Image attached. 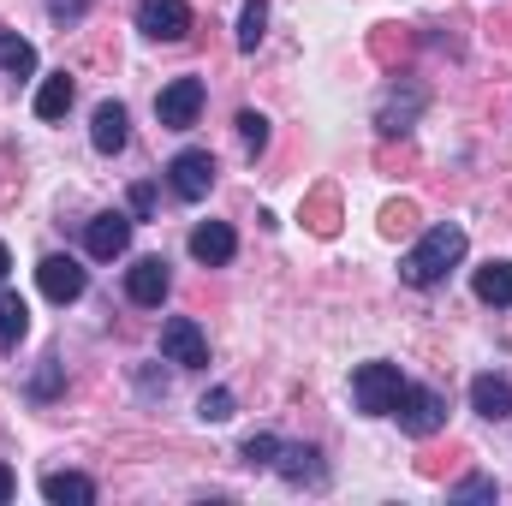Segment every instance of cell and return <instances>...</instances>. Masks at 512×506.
I'll return each instance as SVG.
<instances>
[{
	"label": "cell",
	"mask_w": 512,
	"mask_h": 506,
	"mask_svg": "<svg viewBox=\"0 0 512 506\" xmlns=\"http://www.w3.org/2000/svg\"><path fill=\"white\" fill-rule=\"evenodd\" d=\"M471 411H477V417H489V423L512 417V381L507 376H477V381H471Z\"/></svg>",
	"instance_id": "cell-14"
},
{
	"label": "cell",
	"mask_w": 512,
	"mask_h": 506,
	"mask_svg": "<svg viewBox=\"0 0 512 506\" xmlns=\"http://www.w3.org/2000/svg\"><path fill=\"white\" fill-rule=\"evenodd\" d=\"M471 286H477V298H483V304H495V310H512V262H483Z\"/></svg>",
	"instance_id": "cell-19"
},
{
	"label": "cell",
	"mask_w": 512,
	"mask_h": 506,
	"mask_svg": "<svg viewBox=\"0 0 512 506\" xmlns=\"http://www.w3.org/2000/svg\"><path fill=\"white\" fill-rule=\"evenodd\" d=\"M131 137V114L120 102H102L96 108V120H90V143H96V155H120Z\"/></svg>",
	"instance_id": "cell-12"
},
{
	"label": "cell",
	"mask_w": 512,
	"mask_h": 506,
	"mask_svg": "<svg viewBox=\"0 0 512 506\" xmlns=\"http://www.w3.org/2000/svg\"><path fill=\"white\" fill-rule=\"evenodd\" d=\"M30 334V304L18 292L0 286V352H18V340Z\"/></svg>",
	"instance_id": "cell-18"
},
{
	"label": "cell",
	"mask_w": 512,
	"mask_h": 506,
	"mask_svg": "<svg viewBox=\"0 0 512 506\" xmlns=\"http://www.w3.org/2000/svg\"><path fill=\"white\" fill-rule=\"evenodd\" d=\"M447 495H453V501H495L501 489H495V477H465V483H453Z\"/></svg>",
	"instance_id": "cell-25"
},
{
	"label": "cell",
	"mask_w": 512,
	"mask_h": 506,
	"mask_svg": "<svg viewBox=\"0 0 512 506\" xmlns=\"http://www.w3.org/2000/svg\"><path fill=\"white\" fill-rule=\"evenodd\" d=\"M131 215H120V209H108V215H96L90 227H84V251L96 256V262H114V256L131 251Z\"/></svg>",
	"instance_id": "cell-10"
},
{
	"label": "cell",
	"mask_w": 512,
	"mask_h": 506,
	"mask_svg": "<svg viewBox=\"0 0 512 506\" xmlns=\"http://www.w3.org/2000/svg\"><path fill=\"white\" fill-rule=\"evenodd\" d=\"M197 417H203V423H227V417H233V393H227V387H209V393L197 399Z\"/></svg>",
	"instance_id": "cell-23"
},
{
	"label": "cell",
	"mask_w": 512,
	"mask_h": 506,
	"mask_svg": "<svg viewBox=\"0 0 512 506\" xmlns=\"http://www.w3.org/2000/svg\"><path fill=\"white\" fill-rule=\"evenodd\" d=\"M6 268H12V251H6V245H0V286H6Z\"/></svg>",
	"instance_id": "cell-30"
},
{
	"label": "cell",
	"mask_w": 512,
	"mask_h": 506,
	"mask_svg": "<svg viewBox=\"0 0 512 506\" xmlns=\"http://www.w3.org/2000/svg\"><path fill=\"white\" fill-rule=\"evenodd\" d=\"M36 286H42V298H48V304H78V298H84V286H90V274H84L72 256H42Z\"/></svg>",
	"instance_id": "cell-9"
},
{
	"label": "cell",
	"mask_w": 512,
	"mask_h": 506,
	"mask_svg": "<svg viewBox=\"0 0 512 506\" xmlns=\"http://www.w3.org/2000/svg\"><path fill=\"white\" fill-rule=\"evenodd\" d=\"M399 387H405L399 364H382V358H376V364H358V370H352V399H358L364 417H393Z\"/></svg>",
	"instance_id": "cell-2"
},
{
	"label": "cell",
	"mask_w": 512,
	"mask_h": 506,
	"mask_svg": "<svg viewBox=\"0 0 512 506\" xmlns=\"http://www.w3.org/2000/svg\"><path fill=\"white\" fill-rule=\"evenodd\" d=\"M173 292V274H167V256H137L126 268V298L143 304V310H161Z\"/></svg>",
	"instance_id": "cell-8"
},
{
	"label": "cell",
	"mask_w": 512,
	"mask_h": 506,
	"mask_svg": "<svg viewBox=\"0 0 512 506\" xmlns=\"http://www.w3.org/2000/svg\"><path fill=\"white\" fill-rule=\"evenodd\" d=\"M417 114H423V90L405 84V102H399V90H393V96L382 102V114H376V126H382V137H405Z\"/></svg>",
	"instance_id": "cell-15"
},
{
	"label": "cell",
	"mask_w": 512,
	"mask_h": 506,
	"mask_svg": "<svg viewBox=\"0 0 512 506\" xmlns=\"http://www.w3.org/2000/svg\"><path fill=\"white\" fill-rule=\"evenodd\" d=\"M161 358L179 364V370H203L209 364V334L191 316H167L161 322Z\"/></svg>",
	"instance_id": "cell-6"
},
{
	"label": "cell",
	"mask_w": 512,
	"mask_h": 506,
	"mask_svg": "<svg viewBox=\"0 0 512 506\" xmlns=\"http://www.w3.org/2000/svg\"><path fill=\"white\" fill-rule=\"evenodd\" d=\"M54 387H60V358H42V376L30 381V399H54Z\"/></svg>",
	"instance_id": "cell-26"
},
{
	"label": "cell",
	"mask_w": 512,
	"mask_h": 506,
	"mask_svg": "<svg viewBox=\"0 0 512 506\" xmlns=\"http://www.w3.org/2000/svg\"><path fill=\"white\" fill-rule=\"evenodd\" d=\"M191 256H197L203 268H227V262L239 256V233H233L227 221H197V227H191Z\"/></svg>",
	"instance_id": "cell-11"
},
{
	"label": "cell",
	"mask_w": 512,
	"mask_h": 506,
	"mask_svg": "<svg viewBox=\"0 0 512 506\" xmlns=\"http://www.w3.org/2000/svg\"><path fill=\"white\" fill-rule=\"evenodd\" d=\"M239 453H245V465H256V471H262V465H274V459H280V435H268V429H262V435H251Z\"/></svg>",
	"instance_id": "cell-22"
},
{
	"label": "cell",
	"mask_w": 512,
	"mask_h": 506,
	"mask_svg": "<svg viewBox=\"0 0 512 506\" xmlns=\"http://www.w3.org/2000/svg\"><path fill=\"white\" fill-rule=\"evenodd\" d=\"M149 209H155V191H149V185H131V215H137V221H143V215H149Z\"/></svg>",
	"instance_id": "cell-27"
},
{
	"label": "cell",
	"mask_w": 512,
	"mask_h": 506,
	"mask_svg": "<svg viewBox=\"0 0 512 506\" xmlns=\"http://www.w3.org/2000/svg\"><path fill=\"white\" fill-rule=\"evenodd\" d=\"M239 137H245L251 155H262V149H268V120H262L256 108H245V114H239Z\"/></svg>",
	"instance_id": "cell-24"
},
{
	"label": "cell",
	"mask_w": 512,
	"mask_h": 506,
	"mask_svg": "<svg viewBox=\"0 0 512 506\" xmlns=\"http://www.w3.org/2000/svg\"><path fill=\"white\" fill-rule=\"evenodd\" d=\"M42 495L54 506H90L96 501V483H90L84 471H48V477H42Z\"/></svg>",
	"instance_id": "cell-16"
},
{
	"label": "cell",
	"mask_w": 512,
	"mask_h": 506,
	"mask_svg": "<svg viewBox=\"0 0 512 506\" xmlns=\"http://www.w3.org/2000/svg\"><path fill=\"white\" fill-rule=\"evenodd\" d=\"M274 471L286 477V483H322L328 471H322V447H310V441H280V459H274Z\"/></svg>",
	"instance_id": "cell-13"
},
{
	"label": "cell",
	"mask_w": 512,
	"mask_h": 506,
	"mask_svg": "<svg viewBox=\"0 0 512 506\" xmlns=\"http://www.w3.org/2000/svg\"><path fill=\"white\" fill-rule=\"evenodd\" d=\"M459 262H465V227L441 221V227H429L411 251L399 256V280L417 286V292H429V286H441Z\"/></svg>",
	"instance_id": "cell-1"
},
{
	"label": "cell",
	"mask_w": 512,
	"mask_h": 506,
	"mask_svg": "<svg viewBox=\"0 0 512 506\" xmlns=\"http://www.w3.org/2000/svg\"><path fill=\"white\" fill-rule=\"evenodd\" d=\"M215 155L209 149H179L173 161H167V185H173V197L179 203H203L209 191H215Z\"/></svg>",
	"instance_id": "cell-4"
},
{
	"label": "cell",
	"mask_w": 512,
	"mask_h": 506,
	"mask_svg": "<svg viewBox=\"0 0 512 506\" xmlns=\"http://www.w3.org/2000/svg\"><path fill=\"white\" fill-rule=\"evenodd\" d=\"M72 96H78V84H72L66 72H48V78H42V90H36V120H66Z\"/></svg>",
	"instance_id": "cell-17"
},
{
	"label": "cell",
	"mask_w": 512,
	"mask_h": 506,
	"mask_svg": "<svg viewBox=\"0 0 512 506\" xmlns=\"http://www.w3.org/2000/svg\"><path fill=\"white\" fill-rule=\"evenodd\" d=\"M18 495V477H12V465H0V506Z\"/></svg>",
	"instance_id": "cell-29"
},
{
	"label": "cell",
	"mask_w": 512,
	"mask_h": 506,
	"mask_svg": "<svg viewBox=\"0 0 512 506\" xmlns=\"http://www.w3.org/2000/svg\"><path fill=\"white\" fill-rule=\"evenodd\" d=\"M0 72L6 78H36V48L18 30H0Z\"/></svg>",
	"instance_id": "cell-20"
},
{
	"label": "cell",
	"mask_w": 512,
	"mask_h": 506,
	"mask_svg": "<svg viewBox=\"0 0 512 506\" xmlns=\"http://www.w3.org/2000/svg\"><path fill=\"white\" fill-rule=\"evenodd\" d=\"M268 36V0H251L245 12H239V48L245 54H256V42Z\"/></svg>",
	"instance_id": "cell-21"
},
{
	"label": "cell",
	"mask_w": 512,
	"mask_h": 506,
	"mask_svg": "<svg viewBox=\"0 0 512 506\" xmlns=\"http://www.w3.org/2000/svg\"><path fill=\"white\" fill-rule=\"evenodd\" d=\"M48 12H54V18H84L90 0H48Z\"/></svg>",
	"instance_id": "cell-28"
},
{
	"label": "cell",
	"mask_w": 512,
	"mask_h": 506,
	"mask_svg": "<svg viewBox=\"0 0 512 506\" xmlns=\"http://www.w3.org/2000/svg\"><path fill=\"white\" fill-rule=\"evenodd\" d=\"M393 417H399V429L411 435V441H429L441 423H447V399L435 393V387H399V405H393Z\"/></svg>",
	"instance_id": "cell-3"
},
{
	"label": "cell",
	"mask_w": 512,
	"mask_h": 506,
	"mask_svg": "<svg viewBox=\"0 0 512 506\" xmlns=\"http://www.w3.org/2000/svg\"><path fill=\"white\" fill-rule=\"evenodd\" d=\"M203 102H209L203 78H173V84H161V96H155V120L167 131H191L197 114H203Z\"/></svg>",
	"instance_id": "cell-5"
},
{
	"label": "cell",
	"mask_w": 512,
	"mask_h": 506,
	"mask_svg": "<svg viewBox=\"0 0 512 506\" xmlns=\"http://www.w3.org/2000/svg\"><path fill=\"white\" fill-rule=\"evenodd\" d=\"M137 30L149 42H185L191 36V6L185 0H137Z\"/></svg>",
	"instance_id": "cell-7"
}]
</instances>
